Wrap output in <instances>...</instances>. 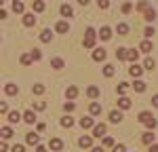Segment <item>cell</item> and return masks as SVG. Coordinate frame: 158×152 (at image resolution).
Returning <instances> with one entry per match:
<instances>
[{"label":"cell","mask_w":158,"mask_h":152,"mask_svg":"<svg viewBox=\"0 0 158 152\" xmlns=\"http://www.w3.org/2000/svg\"><path fill=\"white\" fill-rule=\"evenodd\" d=\"M139 123L146 125L148 129H154V127H156V118H154V114H152V112H141V114H139Z\"/></svg>","instance_id":"cell-1"},{"label":"cell","mask_w":158,"mask_h":152,"mask_svg":"<svg viewBox=\"0 0 158 152\" xmlns=\"http://www.w3.org/2000/svg\"><path fill=\"white\" fill-rule=\"evenodd\" d=\"M141 141L148 144V146H150V144H154V133H152V131H146V133L141 135Z\"/></svg>","instance_id":"cell-24"},{"label":"cell","mask_w":158,"mask_h":152,"mask_svg":"<svg viewBox=\"0 0 158 152\" xmlns=\"http://www.w3.org/2000/svg\"><path fill=\"white\" fill-rule=\"evenodd\" d=\"M129 74L133 76V78H139V76L143 74V68H141V65H139V63H133V65H131V68H129Z\"/></svg>","instance_id":"cell-4"},{"label":"cell","mask_w":158,"mask_h":152,"mask_svg":"<svg viewBox=\"0 0 158 152\" xmlns=\"http://www.w3.org/2000/svg\"><path fill=\"white\" fill-rule=\"evenodd\" d=\"M4 93L13 97V95H17V93H19V87H17V85H13V82H9V85L4 87Z\"/></svg>","instance_id":"cell-17"},{"label":"cell","mask_w":158,"mask_h":152,"mask_svg":"<svg viewBox=\"0 0 158 152\" xmlns=\"http://www.w3.org/2000/svg\"><path fill=\"white\" fill-rule=\"evenodd\" d=\"M63 110H65V112H74V110H76V103H74V101H65V103H63Z\"/></svg>","instance_id":"cell-37"},{"label":"cell","mask_w":158,"mask_h":152,"mask_svg":"<svg viewBox=\"0 0 158 152\" xmlns=\"http://www.w3.org/2000/svg\"><path fill=\"white\" fill-rule=\"evenodd\" d=\"M2 137H4V139H11L13 137V129H11V127H2Z\"/></svg>","instance_id":"cell-36"},{"label":"cell","mask_w":158,"mask_h":152,"mask_svg":"<svg viewBox=\"0 0 158 152\" xmlns=\"http://www.w3.org/2000/svg\"><path fill=\"white\" fill-rule=\"evenodd\" d=\"M131 11H133V6H131V2H124V4H122V13L127 15V13H131Z\"/></svg>","instance_id":"cell-45"},{"label":"cell","mask_w":158,"mask_h":152,"mask_svg":"<svg viewBox=\"0 0 158 152\" xmlns=\"http://www.w3.org/2000/svg\"><path fill=\"white\" fill-rule=\"evenodd\" d=\"M106 55H108V51L101 49V47L93 51V59H95V61H103V59H106Z\"/></svg>","instance_id":"cell-7"},{"label":"cell","mask_w":158,"mask_h":152,"mask_svg":"<svg viewBox=\"0 0 158 152\" xmlns=\"http://www.w3.org/2000/svg\"><path fill=\"white\" fill-rule=\"evenodd\" d=\"M99 38H101V40H110V38H112V27L103 25V27L99 30Z\"/></svg>","instance_id":"cell-11"},{"label":"cell","mask_w":158,"mask_h":152,"mask_svg":"<svg viewBox=\"0 0 158 152\" xmlns=\"http://www.w3.org/2000/svg\"><path fill=\"white\" fill-rule=\"evenodd\" d=\"M32 9H34V13H42L44 11V2L42 0H34L32 2Z\"/></svg>","instance_id":"cell-26"},{"label":"cell","mask_w":158,"mask_h":152,"mask_svg":"<svg viewBox=\"0 0 158 152\" xmlns=\"http://www.w3.org/2000/svg\"><path fill=\"white\" fill-rule=\"evenodd\" d=\"M143 13H146L143 17H146V21H148V23H152V21L156 19V11H154V9H146Z\"/></svg>","instance_id":"cell-22"},{"label":"cell","mask_w":158,"mask_h":152,"mask_svg":"<svg viewBox=\"0 0 158 152\" xmlns=\"http://www.w3.org/2000/svg\"><path fill=\"white\" fill-rule=\"evenodd\" d=\"M9 112V106H6V101H0V114Z\"/></svg>","instance_id":"cell-48"},{"label":"cell","mask_w":158,"mask_h":152,"mask_svg":"<svg viewBox=\"0 0 158 152\" xmlns=\"http://www.w3.org/2000/svg\"><path fill=\"white\" fill-rule=\"evenodd\" d=\"M154 34H156V32H154V27H152V25H148L146 30H143V36H146V38H152Z\"/></svg>","instance_id":"cell-38"},{"label":"cell","mask_w":158,"mask_h":152,"mask_svg":"<svg viewBox=\"0 0 158 152\" xmlns=\"http://www.w3.org/2000/svg\"><path fill=\"white\" fill-rule=\"evenodd\" d=\"M32 91H34V95H42V93H44V87H42V85H34Z\"/></svg>","instance_id":"cell-39"},{"label":"cell","mask_w":158,"mask_h":152,"mask_svg":"<svg viewBox=\"0 0 158 152\" xmlns=\"http://www.w3.org/2000/svg\"><path fill=\"white\" fill-rule=\"evenodd\" d=\"M55 30H57L59 34H68V32H70V23H68V21H57Z\"/></svg>","instance_id":"cell-10"},{"label":"cell","mask_w":158,"mask_h":152,"mask_svg":"<svg viewBox=\"0 0 158 152\" xmlns=\"http://www.w3.org/2000/svg\"><path fill=\"white\" fill-rule=\"evenodd\" d=\"M148 152H158V144H150V150Z\"/></svg>","instance_id":"cell-51"},{"label":"cell","mask_w":158,"mask_h":152,"mask_svg":"<svg viewBox=\"0 0 158 152\" xmlns=\"http://www.w3.org/2000/svg\"><path fill=\"white\" fill-rule=\"evenodd\" d=\"M25 141H27L30 146H38V141H40V135H36L34 131H30V133L25 135Z\"/></svg>","instance_id":"cell-8"},{"label":"cell","mask_w":158,"mask_h":152,"mask_svg":"<svg viewBox=\"0 0 158 152\" xmlns=\"http://www.w3.org/2000/svg\"><path fill=\"white\" fill-rule=\"evenodd\" d=\"M89 110H91V114H93V116H97V114H101V103L93 101V103L89 106Z\"/></svg>","instance_id":"cell-28"},{"label":"cell","mask_w":158,"mask_h":152,"mask_svg":"<svg viewBox=\"0 0 158 152\" xmlns=\"http://www.w3.org/2000/svg\"><path fill=\"white\" fill-rule=\"evenodd\" d=\"M106 131H108L106 123H99V125L93 127V135H95V137H103V135H106Z\"/></svg>","instance_id":"cell-3"},{"label":"cell","mask_w":158,"mask_h":152,"mask_svg":"<svg viewBox=\"0 0 158 152\" xmlns=\"http://www.w3.org/2000/svg\"><path fill=\"white\" fill-rule=\"evenodd\" d=\"M44 108H47V103H44V101H34V110L40 112V110H44Z\"/></svg>","instance_id":"cell-42"},{"label":"cell","mask_w":158,"mask_h":152,"mask_svg":"<svg viewBox=\"0 0 158 152\" xmlns=\"http://www.w3.org/2000/svg\"><path fill=\"white\" fill-rule=\"evenodd\" d=\"M40 40H42V42H51V40H53V32H51V30H42V32H40Z\"/></svg>","instance_id":"cell-23"},{"label":"cell","mask_w":158,"mask_h":152,"mask_svg":"<svg viewBox=\"0 0 158 152\" xmlns=\"http://www.w3.org/2000/svg\"><path fill=\"white\" fill-rule=\"evenodd\" d=\"M11 152H25V146H21V144H15L11 148Z\"/></svg>","instance_id":"cell-46"},{"label":"cell","mask_w":158,"mask_h":152,"mask_svg":"<svg viewBox=\"0 0 158 152\" xmlns=\"http://www.w3.org/2000/svg\"><path fill=\"white\" fill-rule=\"evenodd\" d=\"M34 23H36V15H32V13H23V25H25V27H32Z\"/></svg>","instance_id":"cell-6"},{"label":"cell","mask_w":158,"mask_h":152,"mask_svg":"<svg viewBox=\"0 0 158 152\" xmlns=\"http://www.w3.org/2000/svg\"><path fill=\"white\" fill-rule=\"evenodd\" d=\"M6 150H9V146H6L4 141H0V152H6Z\"/></svg>","instance_id":"cell-52"},{"label":"cell","mask_w":158,"mask_h":152,"mask_svg":"<svg viewBox=\"0 0 158 152\" xmlns=\"http://www.w3.org/2000/svg\"><path fill=\"white\" fill-rule=\"evenodd\" d=\"M114 152H124V144H114Z\"/></svg>","instance_id":"cell-50"},{"label":"cell","mask_w":158,"mask_h":152,"mask_svg":"<svg viewBox=\"0 0 158 152\" xmlns=\"http://www.w3.org/2000/svg\"><path fill=\"white\" fill-rule=\"evenodd\" d=\"M154 68H156V61L152 57H148L146 61H143V70H154Z\"/></svg>","instance_id":"cell-33"},{"label":"cell","mask_w":158,"mask_h":152,"mask_svg":"<svg viewBox=\"0 0 158 152\" xmlns=\"http://www.w3.org/2000/svg\"><path fill=\"white\" fill-rule=\"evenodd\" d=\"M91 152H103V146H97V148H93Z\"/></svg>","instance_id":"cell-56"},{"label":"cell","mask_w":158,"mask_h":152,"mask_svg":"<svg viewBox=\"0 0 158 152\" xmlns=\"http://www.w3.org/2000/svg\"><path fill=\"white\" fill-rule=\"evenodd\" d=\"M21 118H23V116L17 112V110H11V112H9V123H11V125H17Z\"/></svg>","instance_id":"cell-12"},{"label":"cell","mask_w":158,"mask_h":152,"mask_svg":"<svg viewBox=\"0 0 158 152\" xmlns=\"http://www.w3.org/2000/svg\"><path fill=\"white\" fill-rule=\"evenodd\" d=\"M152 103H154V106L158 108V95H152Z\"/></svg>","instance_id":"cell-53"},{"label":"cell","mask_w":158,"mask_h":152,"mask_svg":"<svg viewBox=\"0 0 158 152\" xmlns=\"http://www.w3.org/2000/svg\"><path fill=\"white\" fill-rule=\"evenodd\" d=\"M99 9H110V0H99Z\"/></svg>","instance_id":"cell-49"},{"label":"cell","mask_w":158,"mask_h":152,"mask_svg":"<svg viewBox=\"0 0 158 152\" xmlns=\"http://www.w3.org/2000/svg\"><path fill=\"white\" fill-rule=\"evenodd\" d=\"M118 108H122V110H129V108H131V99L122 95L120 99H118Z\"/></svg>","instance_id":"cell-21"},{"label":"cell","mask_w":158,"mask_h":152,"mask_svg":"<svg viewBox=\"0 0 158 152\" xmlns=\"http://www.w3.org/2000/svg\"><path fill=\"white\" fill-rule=\"evenodd\" d=\"M23 120L27 123V125H34V123H36V114H34V110H27V112H23Z\"/></svg>","instance_id":"cell-14"},{"label":"cell","mask_w":158,"mask_h":152,"mask_svg":"<svg viewBox=\"0 0 158 152\" xmlns=\"http://www.w3.org/2000/svg\"><path fill=\"white\" fill-rule=\"evenodd\" d=\"M21 63H23V65H30V63H32V57H30L27 53H25V55H21Z\"/></svg>","instance_id":"cell-43"},{"label":"cell","mask_w":158,"mask_h":152,"mask_svg":"<svg viewBox=\"0 0 158 152\" xmlns=\"http://www.w3.org/2000/svg\"><path fill=\"white\" fill-rule=\"evenodd\" d=\"M103 74L106 76H114V65H103Z\"/></svg>","instance_id":"cell-40"},{"label":"cell","mask_w":158,"mask_h":152,"mask_svg":"<svg viewBox=\"0 0 158 152\" xmlns=\"http://www.w3.org/2000/svg\"><path fill=\"white\" fill-rule=\"evenodd\" d=\"M116 91H118V95H124V91H127V82H120Z\"/></svg>","instance_id":"cell-47"},{"label":"cell","mask_w":158,"mask_h":152,"mask_svg":"<svg viewBox=\"0 0 158 152\" xmlns=\"http://www.w3.org/2000/svg\"><path fill=\"white\" fill-rule=\"evenodd\" d=\"M139 49L143 51V53H150V51L154 49V44H152V42H150V40H143V42H141V44H139Z\"/></svg>","instance_id":"cell-30"},{"label":"cell","mask_w":158,"mask_h":152,"mask_svg":"<svg viewBox=\"0 0 158 152\" xmlns=\"http://www.w3.org/2000/svg\"><path fill=\"white\" fill-rule=\"evenodd\" d=\"M59 13H61V17H68V19H70V17L74 15V9L70 6V4H61V6H59Z\"/></svg>","instance_id":"cell-9"},{"label":"cell","mask_w":158,"mask_h":152,"mask_svg":"<svg viewBox=\"0 0 158 152\" xmlns=\"http://www.w3.org/2000/svg\"><path fill=\"white\" fill-rule=\"evenodd\" d=\"M36 152H47V148L44 146H36Z\"/></svg>","instance_id":"cell-55"},{"label":"cell","mask_w":158,"mask_h":152,"mask_svg":"<svg viewBox=\"0 0 158 152\" xmlns=\"http://www.w3.org/2000/svg\"><path fill=\"white\" fill-rule=\"evenodd\" d=\"M0 42H2V38H0Z\"/></svg>","instance_id":"cell-60"},{"label":"cell","mask_w":158,"mask_h":152,"mask_svg":"<svg viewBox=\"0 0 158 152\" xmlns=\"http://www.w3.org/2000/svg\"><path fill=\"white\" fill-rule=\"evenodd\" d=\"M103 139V146H106V148H114V139L112 137H101Z\"/></svg>","instance_id":"cell-41"},{"label":"cell","mask_w":158,"mask_h":152,"mask_svg":"<svg viewBox=\"0 0 158 152\" xmlns=\"http://www.w3.org/2000/svg\"><path fill=\"white\" fill-rule=\"evenodd\" d=\"M116 32H118L120 36H127V34H129V25L127 23H118L116 25Z\"/></svg>","instance_id":"cell-29"},{"label":"cell","mask_w":158,"mask_h":152,"mask_svg":"<svg viewBox=\"0 0 158 152\" xmlns=\"http://www.w3.org/2000/svg\"><path fill=\"white\" fill-rule=\"evenodd\" d=\"M133 89H135V93H143V91H146V82H143V80H139V78H135Z\"/></svg>","instance_id":"cell-18"},{"label":"cell","mask_w":158,"mask_h":152,"mask_svg":"<svg viewBox=\"0 0 158 152\" xmlns=\"http://www.w3.org/2000/svg\"><path fill=\"white\" fill-rule=\"evenodd\" d=\"M0 137H2V129H0Z\"/></svg>","instance_id":"cell-58"},{"label":"cell","mask_w":158,"mask_h":152,"mask_svg":"<svg viewBox=\"0 0 158 152\" xmlns=\"http://www.w3.org/2000/svg\"><path fill=\"white\" fill-rule=\"evenodd\" d=\"M30 57H32V61H40V59H42V51L34 49L32 53H30Z\"/></svg>","instance_id":"cell-35"},{"label":"cell","mask_w":158,"mask_h":152,"mask_svg":"<svg viewBox=\"0 0 158 152\" xmlns=\"http://www.w3.org/2000/svg\"><path fill=\"white\" fill-rule=\"evenodd\" d=\"M127 2H129V0H127Z\"/></svg>","instance_id":"cell-61"},{"label":"cell","mask_w":158,"mask_h":152,"mask_svg":"<svg viewBox=\"0 0 158 152\" xmlns=\"http://www.w3.org/2000/svg\"><path fill=\"white\" fill-rule=\"evenodd\" d=\"M137 57H139V51L137 49H127V59L129 61H137Z\"/></svg>","instance_id":"cell-20"},{"label":"cell","mask_w":158,"mask_h":152,"mask_svg":"<svg viewBox=\"0 0 158 152\" xmlns=\"http://www.w3.org/2000/svg\"><path fill=\"white\" fill-rule=\"evenodd\" d=\"M80 127H82V129H93L95 123H93V118H91V116H85V118H80Z\"/></svg>","instance_id":"cell-16"},{"label":"cell","mask_w":158,"mask_h":152,"mask_svg":"<svg viewBox=\"0 0 158 152\" xmlns=\"http://www.w3.org/2000/svg\"><path fill=\"white\" fill-rule=\"evenodd\" d=\"M116 59H120V61H124V59H127V49H122V47H118V49H116Z\"/></svg>","instance_id":"cell-34"},{"label":"cell","mask_w":158,"mask_h":152,"mask_svg":"<svg viewBox=\"0 0 158 152\" xmlns=\"http://www.w3.org/2000/svg\"><path fill=\"white\" fill-rule=\"evenodd\" d=\"M120 120H122V112H118V110H112V112H110V123L118 125Z\"/></svg>","instance_id":"cell-15"},{"label":"cell","mask_w":158,"mask_h":152,"mask_svg":"<svg viewBox=\"0 0 158 152\" xmlns=\"http://www.w3.org/2000/svg\"><path fill=\"white\" fill-rule=\"evenodd\" d=\"M61 127H63V129H72L74 127V118L72 116H63V118H61Z\"/></svg>","instance_id":"cell-19"},{"label":"cell","mask_w":158,"mask_h":152,"mask_svg":"<svg viewBox=\"0 0 158 152\" xmlns=\"http://www.w3.org/2000/svg\"><path fill=\"white\" fill-rule=\"evenodd\" d=\"M95 40H97V34H95V30L93 27H86V32H85V47H89V49H93L95 47Z\"/></svg>","instance_id":"cell-2"},{"label":"cell","mask_w":158,"mask_h":152,"mask_svg":"<svg viewBox=\"0 0 158 152\" xmlns=\"http://www.w3.org/2000/svg\"><path fill=\"white\" fill-rule=\"evenodd\" d=\"M86 95H89L91 99H95V97H99V89L97 87H89L86 89Z\"/></svg>","instance_id":"cell-32"},{"label":"cell","mask_w":158,"mask_h":152,"mask_svg":"<svg viewBox=\"0 0 158 152\" xmlns=\"http://www.w3.org/2000/svg\"><path fill=\"white\" fill-rule=\"evenodd\" d=\"M23 2H21V0H13V11L15 13H23Z\"/></svg>","instance_id":"cell-31"},{"label":"cell","mask_w":158,"mask_h":152,"mask_svg":"<svg viewBox=\"0 0 158 152\" xmlns=\"http://www.w3.org/2000/svg\"><path fill=\"white\" fill-rule=\"evenodd\" d=\"M0 19H6V11L4 9H0Z\"/></svg>","instance_id":"cell-54"},{"label":"cell","mask_w":158,"mask_h":152,"mask_svg":"<svg viewBox=\"0 0 158 152\" xmlns=\"http://www.w3.org/2000/svg\"><path fill=\"white\" fill-rule=\"evenodd\" d=\"M78 2H80V4H82V6H86V4H89V2H91V0H78Z\"/></svg>","instance_id":"cell-57"},{"label":"cell","mask_w":158,"mask_h":152,"mask_svg":"<svg viewBox=\"0 0 158 152\" xmlns=\"http://www.w3.org/2000/svg\"><path fill=\"white\" fill-rule=\"evenodd\" d=\"M65 65V61L61 59V57H55V59H51V68H55V70H61Z\"/></svg>","instance_id":"cell-25"},{"label":"cell","mask_w":158,"mask_h":152,"mask_svg":"<svg viewBox=\"0 0 158 152\" xmlns=\"http://www.w3.org/2000/svg\"><path fill=\"white\" fill-rule=\"evenodd\" d=\"M49 148H51L53 152H59L61 148H63V141H61L59 137H53V139L49 141Z\"/></svg>","instance_id":"cell-5"},{"label":"cell","mask_w":158,"mask_h":152,"mask_svg":"<svg viewBox=\"0 0 158 152\" xmlns=\"http://www.w3.org/2000/svg\"><path fill=\"white\" fill-rule=\"evenodd\" d=\"M0 4H2V0H0Z\"/></svg>","instance_id":"cell-59"},{"label":"cell","mask_w":158,"mask_h":152,"mask_svg":"<svg viewBox=\"0 0 158 152\" xmlns=\"http://www.w3.org/2000/svg\"><path fill=\"white\" fill-rule=\"evenodd\" d=\"M76 95H78V89L76 87H68L65 89V97H68V99H76Z\"/></svg>","instance_id":"cell-27"},{"label":"cell","mask_w":158,"mask_h":152,"mask_svg":"<svg viewBox=\"0 0 158 152\" xmlns=\"http://www.w3.org/2000/svg\"><path fill=\"white\" fill-rule=\"evenodd\" d=\"M146 9H150V6H148V2H146V0H141V2H137V11H146Z\"/></svg>","instance_id":"cell-44"},{"label":"cell","mask_w":158,"mask_h":152,"mask_svg":"<svg viewBox=\"0 0 158 152\" xmlns=\"http://www.w3.org/2000/svg\"><path fill=\"white\" fill-rule=\"evenodd\" d=\"M78 146H80V148H91V146H93V137H89V135H82V137L78 139Z\"/></svg>","instance_id":"cell-13"}]
</instances>
